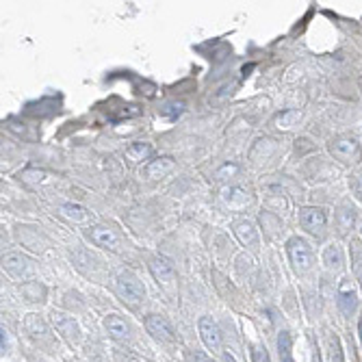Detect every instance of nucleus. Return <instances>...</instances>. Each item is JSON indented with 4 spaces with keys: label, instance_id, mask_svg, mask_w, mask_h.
<instances>
[{
    "label": "nucleus",
    "instance_id": "obj_1",
    "mask_svg": "<svg viewBox=\"0 0 362 362\" xmlns=\"http://www.w3.org/2000/svg\"><path fill=\"white\" fill-rule=\"evenodd\" d=\"M330 152L332 156L343 163H356L360 158V146L353 137H338V139H334L330 143Z\"/></svg>",
    "mask_w": 362,
    "mask_h": 362
},
{
    "label": "nucleus",
    "instance_id": "obj_2",
    "mask_svg": "<svg viewBox=\"0 0 362 362\" xmlns=\"http://www.w3.org/2000/svg\"><path fill=\"white\" fill-rule=\"evenodd\" d=\"M288 258H291V263L297 267V269L306 271L310 267V263H313V254H310L308 243L299 236L291 238V241H288Z\"/></svg>",
    "mask_w": 362,
    "mask_h": 362
},
{
    "label": "nucleus",
    "instance_id": "obj_3",
    "mask_svg": "<svg viewBox=\"0 0 362 362\" xmlns=\"http://www.w3.org/2000/svg\"><path fill=\"white\" fill-rule=\"evenodd\" d=\"M3 265H5V269L11 273V276H16V278H31L33 273H35V267L33 263L28 260L26 256H22V254H7L3 258Z\"/></svg>",
    "mask_w": 362,
    "mask_h": 362
},
{
    "label": "nucleus",
    "instance_id": "obj_4",
    "mask_svg": "<svg viewBox=\"0 0 362 362\" xmlns=\"http://www.w3.org/2000/svg\"><path fill=\"white\" fill-rule=\"evenodd\" d=\"M117 291H119L122 297H126L128 301H133V304L141 301L143 297H146V288H143V284L135 276H128V273L117 278Z\"/></svg>",
    "mask_w": 362,
    "mask_h": 362
},
{
    "label": "nucleus",
    "instance_id": "obj_5",
    "mask_svg": "<svg viewBox=\"0 0 362 362\" xmlns=\"http://www.w3.org/2000/svg\"><path fill=\"white\" fill-rule=\"evenodd\" d=\"M299 221L301 226L313 234H323L325 230V213L323 208H301L299 211Z\"/></svg>",
    "mask_w": 362,
    "mask_h": 362
},
{
    "label": "nucleus",
    "instance_id": "obj_6",
    "mask_svg": "<svg viewBox=\"0 0 362 362\" xmlns=\"http://www.w3.org/2000/svg\"><path fill=\"white\" fill-rule=\"evenodd\" d=\"M198 325H200V336H202V341H204V345L211 351H219L221 349V334H219L217 323L211 319V317H202Z\"/></svg>",
    "mask_w": 362,
    "mask_h": 362
},
{
    "label": "nucleus",
    "instance_id": "obj_7",
    "mask_svg": "<svg viewBox=\"0 0 362 362\" xmlns=\"http://www.w3.org/2000/svg\"><path fill=\"white\" fill-rule=\"evenodd\" d=\"M146 328L148 332L154 338H161V341H173V330H171V325L169 321L165 319V317L161 315H148V319H146Z\"/></svg>",
    "mask_w": 362,
    "mask_h": 362
},
{
    "label": "nucleus",
    "instance_id": "obj_8",
    "mask_svg": "<svg viewBox=\"0 0 362 362\" xmlns=\"http://www.w3.org/2000/svg\"><path fill=\"white\" fill-rule=\"evenodd\" d=\"M358 306V295L353 291L351 282L349 280H343L341 282V288H338V308L343 310V315H351Z\"/></svg>",
    "mask_w": 362,
    "mask_h": 362
},
{
    "label": "nucleus",
    "instance_id": "obj_9",
    "mask_svg": "<svg viewBox=\"0 0 362 362\" xmlns=\"http://www.w3.org/2000/svg\"><path fill=\"white\" fill-rule=\"evenodd\" d=\"M52 321H54V328L59 330V334H63L68 341H78V334H81V332H78V325L72 317L63 315V313H54Z\"/></svg>",
    "mask_w": 362,
    "mask_h": 362
},
{
    "label": "nucleus",
    "instance_id": "obj_10",
    "mask_svg": "<svg viewBox=\"0 0 362 362\" xmlns=\"http://www.w3.org/2000/svg\"><path fill=\"white\" fill-rule=\"evenodd\" d=\"M171 169H173V161H171V158H167V156H163V158H156V161H150L146 167H143L141 176H146L150 180H156V178L167 176Z\"/></svg>",
    "mask_w": 362,
    "mask_h": 362
},
{
    "label": "nucleus",
    "instance_id": "obj_11",
    "mask_svg": "<svg viewBox=\"0 0 362 362\" xmlns=\"http://www.w3.org/2000/svg\"><path fill=\"white\" fill-rule=\"evenodd\" d=\"M150 271H152V276L156 278L158 284H169L173 280V267L167 258H154L150 263Z\"/></svg>",
    "mask_w": 362,
    "mask_h": 362
},
{
    "label": "nucleus",
    "instance_id": "obj_12",
    "mask_svg": "<svg viewBox=\"0 0 362 362\" xmlns=\"http://www.w3.org/2000/svg\"><path fill=\"white\" fill-rule=\"evenodd\" d=\"M234 234H236L238 241H241L243 245H248V248H258V232H256L254 223H250V221L236 223Z\"/></svg>",
    "mask_w": 362,
    "mask_h": 362
},
{
    "label": "nucleus",
    "instance_id": "obj_13",
    "mask_svg": "<svg viewBox=\"0 0 362 362\" xmlns=\"http://www.w3.org/2000/svg\"><path fill=\"white\" fill-rule=\"evenodd\" d=\"M91 238H93V243L102 245V248L117 250V236H115L113 230H108V228H104V226L91 228Z\"/></svg>",
    "mask_w": 362,
    "mask_h": 362
},
{
    "label": "nucleus",
    "instance_id": "obj_14",
    "mask_svg": "<svg viewBox=\"0 0 362 362\" xmlns=\"http://www.w3.org/2000/svg\"><path fill=\"white\" fill-rule=\"evenodd\" d=\"M223 202H226L230 208H243L250 202V195L245 189H241V187H232V189L223 191Z\"/></svg>",
    "mask_w": 362,
    "mask_h": 362
},
{
    "label": "nucleus",
    "instance_id": "obj_15",
    "mask_svg": "<svg viewBox=\"0 0 362 362\" xmlns=\"http://www.w3.org/2000/svg\"><path fill=\"white\" fill-rule=\"evenodd\" d=\"M356 221V211L351 206H341L336 213V223H338V232L341 234H347Z\"/></svg>",
    "mask_w": 362,
    "mask_h": 362
},
{
    "label": "nucleus",
    "instance_id": "obj_16",
    "mask_svg": "<svg viewBox=\"0 0 362 362\" xmlns=\"http://www.w3.org/2000/svg\"><path fill=\"white\" fill-rule=\"evenodd\" d=\"M104 325H106L108 334H111L113 338H126L128 336V325L122 321L117 315H108L104 319Z\"/></svg>",
    "mask_w": 362,
    "mask_h": 362
},
{
    "label": "nucleus",
    "instance_id": "obj_17",
    "mask_svg": "<svg viewBox=\"0 0 362 362\" xmlns=\"http://www.w3.org/2000/svg\"><path fill=\"white\" fill-rule=\"evenodd\" d=\"M299 117H301V113L297 111V108H288V111H282L278 117H276V128H280V130L293 128V126L299 122Z\"/></svg>",
    "mask_w": 362,
    "mask_h": 362
},
{
    "label": "nucleus",
    "instance_id": "obj_18",
    "mask_svg": "<svg viewBox=\"0 0 362 362\" xmlns=\"http://www.w3.org/2000/svg\"><path fill=\"white\" fill-rule=\"evenodd\" d=\"M323 263L330 267V269H341L343 267V252L338 245H328L323 252Z\"/></svg>",
    "mask_w": 362,
    "mask_h": 362
},
{
    "label": "nucleus",
    "instance_id": "obj_19",
    "mask_svg": "<svg viewBox=\"0 0 362 362\" xmlns=\"http://www.w3.org/2000/svg\"><path fill=\"white\" fill-rule=\"evenodd\" d=\"M351 265H353V273H356V278L360 282V286H362V245L360 241H351Z\"/></svg>",
    "mask_w": 362,
    "mask_h": 362
},
{
    "label": "nucleus",
    "instance_id": "obj_20",
    "mask_svg": "<svg viewBox=\"0 0 362 362\" xmlns=\"http://www.w3.org/2000/svg\"><path fill=\"white\" fill-rule=\"evenodd\" d=\"M152 154V146L150 143H133L128 150H126V156L130 161H143Z\"/></svg>",
    "mask_w": 362,
    "mask_h": 362
},
{
    "label": "nucleus",
    "instance_id": "obj_21",
    "mask_svg": "<svg viewBox=\"0 0 362 362\" xmlns=\"http://www.w3.org/2000/svg\"><path fill=\"white\" fill-rule=\"evenodd\" d=\"M278 351H280V362H291V334L288 332H280Z\"/></svg>",
    "mask_w": 362,
    "mask_h": 362
},
{
    "label": "nucleus",
    "instance_id": "obj_22",
    "mask_svg": "<svg viewBox=\"0 0 362 362\" xmlns=\"http://www.w3.org/2000/svg\"><path fill=\"white\" fill-rule=\"evenodd\" d=\"M61 213L68 217V219H74V221H85L87 219V211L83 206H78V204H63Z\"/></svg>",
    "mask_w": 362,
    "mask_h": 362
},
{
    "label": "nucleus",
    "instance_id": "obj_23",
    "mask_svg": "<svg viewBox=\"0 0 362 362\" xmlns=\"http://www.w3.org/2000/svg\"><path fill=\"white\" fill-rule=\"evenodd\" d=\"M330 343V356H332V362H343V351H341V341L336 336H330L328 338Z\"/></svg>",
    "mask_w": 362,
    "mask_h": 362
},
{
    "label": "nucleus",
    "instance_id": "obj_24",
    "mask_svg": "<svg viewBox=\"0 0 362 362\" xmlns=\"http://www.w3.org/2000/svg\"><path fill=\"white\" fill-rule=\"evenodd\" d=\"M234 173H236V165H223V167L215 173V178L217 180H226L228 176H234Z\"/></svg>",
    "mask_w": 362,
    "mask_h": 362
},
{
    "label": "nucleus",
    "instance_id": "obj_25",
    "mask_svg": "<svg viewBox=\"0 0 362 362\" xmlns=\"http://www.w3.org/2000/svg\"><path fill=\"white\" fill-rule=\"evenodd\" d=\"M252 358H254V362H269V356H267V351L263 349V347H254L252 349Z\"/></svg>",
    "mask_w": 362,
    "mask_h": 362
},
{
    "label": "nucleus",
    "instance_id": "obj_26",
    "mask_svg": "<svg viewBox=\"0 0 362 362\" xmlns=\"http://www.w3.org/2000/svg\"><path fill=\"white\" fill-rule=\"evenodd\" d=\"M22 178L28 180V183H37V180L46 178V173H43V171H24V173H22Z\"/></svg>",
    "mask_w": 362,
    "mask_h": 362
},
{
    "label": "nucleus",
    "instance_id": "obj_27",
    "mask_svg": "<svg viewBox=\"0 0 362 362\" xmlns=\"http://www.w3.org/2000/svg\"><path fill=\"white\" fill-rule=\"evenodd\" d=\"M183 108H185V104H167V108H165V115H169V117H176V115H180L183 113Z\"/></svg>",
    "mask_w": 362,
    "mask_h": 362
},
{
    "label": "nucleus",
    "instance_id": "obj_28",
    "mask_svg": "<svg viewBox=\"0 0 362 362\" xmlns=\"http://www.w3.org/2000/svg\"><path fill=\"white\" fill-rule=\"evenodd\" d=\"M0 334H3V353H5V351H9V334H7L5 328H3V332H0Z\"/></svg>",
    "mask_w": 362,
    "mask_h": 362
},
{
    "label": "nucleus",
    "instance_id": "obj_29",
    "mask_svg": "<svg viewBox=\"0 0 362 362\" xmlns=\"http://www.w3.org/2000/svg\"><path fill=\"white\" fill-rule=\"evenodd\" d=\"M356 189H358V193H360V198H362V173L358 176V183H356Z\"/></svg>",
    "mask_w": 362,
    "mask_h": 362
},
{
    "label": "nucleus",
    "instance_id": "obj_30",
    "mask_svg": "<svg viewBox=\"0 0 362 362\" xmlns=\"http://www.w3.org/2000/svg\"><path fill=\"white\" fill-rule=\"evenodd\" d=\"M223 358H226V362H236V360H234V356H232V353H226V356H223Z\"/></svg>",
    "mask_w": 362,
    "mask_h": 362
},
{
    "label": "nucleus",
    "instance_id": "obj_31",
    "mask_svg": "<svg viewBox=\"0 0 362 362\" xmlns=\"http://www.w3.org/2000/svg\"><path fill=\"white\" fill-rule=\"evenodd\" d=\"M358 334H360V341H362V317H360V321H358Z\"/></svg>",
    "mask_w": 362,
    "mask_h": 362
}]
</instances>
